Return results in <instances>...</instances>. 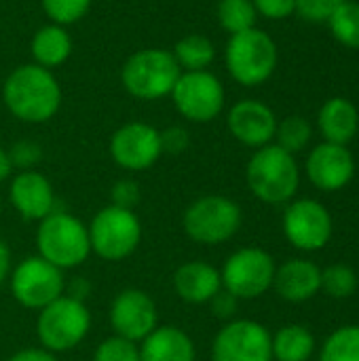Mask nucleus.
Wrapping results in <instances>:
<instances>
[{
    "label": "nucleus",
    "mask_w": 359,
    "mask_h": 361,
    "mask_svg": "<svg viewBox=\"0 0 359 361\" xmlns=\"http://www.w3.org/2000/svg\"><path fill=\"white\" fill-rule=\"evenodd\" d=\"M40 146L30 142V140H23V142H17L11 150H8V159H11V165L13 167H19L23 171H28L30 167H34L38 161H40Z\"/></svg>",
    "instance_id": "obj_34"
},
{
    "label": "nucleus",
    "mask_w": 359,
    "mask_h": 361,
    "mask_svg": "<svg viewBox=\"0 0 359 361\" xmlns=\"http://www.w3.org/2000/svg\"><path fill=\"white\" fill-rule=\"evenodd\" d=\"M8 195L13 207L25 220H42L53 212L55 205L51 182L34 169L17 173L11 182Z\"/></svg>",
    "instance_id": "obj_18"
},
{
    "label": "nucleus",
    "mask_w": 359,
    "mask_h": 361,
    "mask_svg": "<svg viewBox=\"0 0 359 361\" xmlns=\"http://www.w3.org/2000/svg\"><path fill=\"white\" fill-rule=\"evenodd\" d=\"M93 361H140V349L135 343L121 338V336H112L106 338L104 343H99V347L95 349Z\"/></svg>",
    "instance_id": "obj_32"
},
{
    "label": "nucleus",
    "mask_w": 359,
    "mask_h": 361,
    "mask_svg": "<svg viewBox=\"0 0 359 361\" xmlns=\"http://www.w3.org/2000/svg\"><path fill=\"white\" fill-rule=\"evenodd\" d=\"M169 95L178 112L190 123H209L224 108V87L209 70L180 74Z\"/></svg>",
    "instance_id": "obj_10"
},
{
    "label": "nucleus",
    "mask_w": 359,
    "mask_h": 361,
    "mask_svg": "<svg viewBox=\"0 0 359 361\" xmlns=\"http://www.w3.org/2000/svg\"><path fill=\"white\" fill-rule=\"evenodd\" d=\"M229 131L237 142L250 148H262L271 144L277 131V118L275 112L258 102V99H241L237 102L226 116Z\"/></svg>",
    "instance_id": "obj_17"
},
{
    "label": "nucleus",
    "mask_w": 359,
    "mask_h": 361,
    "mask_svg": "<svg viewBox=\"0 0 359 361\" xmlns=\"http://www.w3.org/2000/svg\"><path fill=\"white\" fill-rule=\"evenodd\" d=\"M275 260L260 247H243L229 256L220 273L222 288L239 300H252L273 288Z\"/></svg>",
    "instance_id": "obj_9"
},
{
    "label": "nucleus",
    "mask_w": 359,
    "mask_h": 361,
    "mask_svg": "<svg viewBox=\"0 0 359 361\" xmlns=\"http://www.w3.org/2000/svg\"><path fill=\"white\" fill-rule=\"evenodd\" d=\"M258 15L279 21L296 13V0H252Z\"/></svg>",
    "instance_id": "obj_35"
},
{
    "label": "nucleus",
    "mask_w": 359,
    "mask_h": 361,
    "mask_svg": "<svg viewBox=\"0 0 359 361\" xmlns=\"http://www.w3.org/2000/svg\"><path fill=\"white\" fill-rule=\"evenodd\" d=\"M332 216L315 199H298L284 212V235L300 252L324 250L332 239Z\"/></svg>",
    "instance_id": "obj_13"
},
{
    "label": "nucleus",
    "mask_w": 359,
    "mask_h": 361,
    "mask_svg": "<svg viewBox=\"0 0 359 361\" xmlns=\"http://www.w3.org/2000/svg\"><path fill=\"white\" fill-rule=\"evenodd\" d=\"M311 135H313L311 123L305 116H298V114H292V116L284 118L281 123H277V131H275L277 146L284 148L290 154H296V152L305 150L309 146V142H311Z\"/></svg>",
    "instance_id": "obj_29"
},
{
    "label": "nucleus",
    "mask_w": 359,
    "mask_h": 361,
    "mask_svg": "<svg viewBox=\"0 0 359 361\" xmlns=\"http://www.w3.org/2000/svg\"><path fill=\"white\" fill-rule=\"evenodd\" d=\"M184 233L201 245H218L235 237L241 226V207L222 195H207L184 212Z\"/></svg>",
    "instance_id": "obj_6"
},
{
    "label": "nucleus",
    "mask_w": 359,
    "mask_h": 361,
    "mask_svg": "<svg viewBox=\"0 0 359 361\" xmlns=\"http://www.w3.org/2000/svg\"><path fill=\"white\" fill-rule=\"evenodd\" d=\"M330 298L343 300L355 294L358 290V273L347 264H332L322 271V288Z\"/></svg>",
    "instance_id": "obj_30"
},
{
    "label": "nucleus",
    "mask_w": 359,
    "mask_h": 361,
    "mask_svg": "<svg viewBox=\"0 0 359 361\" xmlns=\"http://www.w3.org/2000/svg\"><path fill=\"white\" fill-rule=\"evenodd\" d=\"M248 186L256 199L279 205L290 201L300 184V171L294 154L277 144H267L254 152L245 169Z\"/></svg>",
    "instance_id": "obj_2"
},
{
    "label": "nucleus",
    "mask_w": 359,
    "mask_h": 361,
    "mask_svg": "<svg viewBox=\"0 0 359 361\" xmlns=\"http://www.w3.org/2000/svg\"><path fill=\"white\" fill-rule=\"evenodd\" d=\"M315 353V336L309 328L290 324L273 336V357L277 361H309Z\"/></svg>",
    "instance_id": "obj_24"
},
{
    "label": "nucleus",
    "mask_w": 359,
    "mask_h": 361,
    "mask_svg": "<svg viewBox=\"0 0 359 361\" xmlns=\"http://www.w3.org/2000/svg\"><path fill=\"white\" fill-rule=\"evenodd\" d=\"M273 336L252 319L226 324L212 343V361H271Z\"/></svg>",
    "instance_id": "obj_12"
},
{
    "label": "nucleus",
    "mask_w": 359,
    "mask_h": 361,
    "mask_svg": "<svg viewBox=\"0 0 359 361\" xmlns=\"http://www.w3.org/2000/svg\"><path fill=\"white\" fill-rule=\"evenodd\" d=\"M91 250L104 260H123L131 256L142 239V224L133 209L108 205L95 214L89 224Z\"/></svg>",
    "instance_id": "obj_7"
},
{
    "label": "nucleus",
    "mask_w": 359,
    "mask_h": 361,
    "mask_svg": "<svg viewBox=\"0 0 359 361\" xmlns=\"http://www.w3.org/2000/svg\"><path fill=\"white\" fill-rule=\"evenodd\" d=\"M8 361H57L53 357L51 351L47 349H23L19 353H15Z\"/></svg>",
    "instance_id": "obj_39"
},
{
    "label": "nucleus",
    "mask_w": 359,
    "mask_h": 361,
    "mask_svg": "<svg viewBox=\"0 0 359 361\" xmlns=\"http://www.w3.org/2000/svg\"><path fill=\"white\" fill-rule=\"evenodd\" d=\"M89 326L91 315L83 300H76L72 296H59L44 309H40L36 332L47 351L59 353L74 349L87 336Z\"/></svg>",
    "instance_id": "obj_8"
},
{
    "label": "nucleus",
    "mask_w": 359,
    "mask_h": 361,
    "mask_svg": "<svg viewBox=\"0 0 359 361\" xmlns=\"http://www.w3.org/2000/svg\"><path fill=\"white\" fill-rule=\"evenodd\" d=\"M174 57L186 72H197V70H207V66L216 57V47L209 38L201 34H188L184 36L176 47H174Z\"/></svg>",
    "instance_id": "obj_25"
},
{
    "label": "nucleus",
    "mask_w": 359,
    "mask_h": 361,
    "mask_svg": "<svg viewBox=\"0 0 359 361\" xmlns=\"http://www.w3.org/2000/svg\"><path fill=\"white\" fill-rule=\"evenodd\" d=\"M275 292L288 302L311 300L322 288V269L305 258H292L275 269Z\"/></svg>",
    "instance_id": "obj_19"
},
{
    "label": "nucleus",
    "mask_w": 359,
    "mask_h": 361,
    "mask_svg": "<svg viewBox=\"0 0 359 361\" xmlns=\"http://www.w3.org/2000/svg\"><path fill=\"white\" fill-rule=\"evenodd\" d=\"M256 8L252 0H220L218 2V21L229 34H239L250 27H256Z\"/></svg>",
    "instance_id": "obj_28"
},
{
    "label": "nucleus",
    "mask_w": 359,
    "mask_h": 361,
    "mask_svg": "<svg viewBox=\"0 0 359 361\" xmlns=\"http://www.w3.org/2000/svg\"><path fill=\"white\" fill-rule=\"evenodd\" d=\"M13 171V165H11V159H8V152L4 148H0V182H4Z\"/></svg>",
    "instance_id": "obj_41"
},
{
    "label": "nucleus",
    "mask_w": 359,
    "mask_h": 361,
    "mask_svg": "<svg viewBox=\"0 0 359 361\" xmlns=\"http://www.w3.org/2000/svg\"><path fill=\"white\" fill-rule=\"evenodd\" d=\"M345 0H296V13L311 23H326Z\"/></svg>",
    "instance_id": "obj_33"
},
{
    "label": "nucleus",
    "mask_w": 359,
    "mask_h": 361,
    "mask_svg": "<svg viewBox=\"0 0 359 361\" xmlns=\"http://www.w3.org/2000/svg\"><path fill=\"white\" fill-rule=\"evenodd\" d=\"M180 74L182 70L171 51L142 49L121 68V82L129 95L152 102L169 95Z\"/></svg>",
    "instance_id": "obj_5"
},
{
    "label": "nucleus",
    "mask_w": 359,
    "mask_h": 361,
    "mask_svg": "<svg viewBox=\"0 0 359 361\" xmlns=\"http://www.w3.org/2000/svg\"><path fill=\"white\" fill-rule=\"evenodd\" d=\"M212 313L218 317V319H231L235 313H237V302L239 298H235L231 292L226 290H220L212 300Z\"/></svg>",
    "instance_id": "obj_38"
},
{
    "label": "nucleus",
    "mask_w": 359,
    "mask_h": 361,
    "mask_svg": "<svg viewBox=\"0 0 359 361\" xmlns=\"http://www.w3.org/2000/svg\"><path fill=\"white\" fill-rule=\"evenodd\" d=\"M2 99L15 118L23 123H47L61 106V89L51 70L25 63L6 76Z\"/></svg>",
    "instance_id": "obj_1"
},
{
    "label": "nucleus",
    "mask_w": 359,
    "mask_h": 361,
    "mask_svg": "<svg viewBox=\"0 0 359 361\" xmlns=\"http://www.w3.org/2000/svg\"><path fill=\"white\" fill-rule=\"evenodd\" d=\"M159 133H161V148H163V152L180 154L190 144V135H188V131L184 127H167L165 131H159Z\"/></svg>",
    "instance_id": "obj_36"
},
{
    "label": "nucleus",
    "mask_w": 359,
    "mask_h": 361,
    "mask_svg": "<svg viewBox=\"0 0 359 361\" xmlns=\"http://www.w3.org/2000/svg\"><path fill=\"white\" fill-rule=\"evenodd\" d=\"M36 245L40 258L61 271L80 267L91 254L87 226L66 212H51L40 220Z\"/></svg>",
    "instance_id": "obj_4"
},
{
    "label": "nucleus",
    "mask_w": 359,
    "mask_h": 361,
    "mask_svg": "<svg viewBox=\"0 0 359 361\" xmlns=\"http://www.w3.org/2000/svg\"><path fill=\"white\" fill-rule=\"evenodd\" d=\"M140 201V188L133 180H121L112 188V205L133 209V205Z\"/></svg>",
    "instance_id": "obj_37"
},
{
    "label": "nucleus",
    "mask_w": 359,
    "mask_h": 361,
    "mask_svg": "<svg viewBox=\"0 0 359 361\" xmlns=\"http://www.w3.org/2000/svg\"><path fill=\"white\" fill-rule=\"evenodd\" d=\"M8 269H11V252H8L6 243L0 239V286L8 275Z\"/></svg>",
    "instance_id": "obj_40"
},
{
    "label": "nucleus",
    "mask_w": 359,
    "mask_h": 361,
    "mask_svg": "<svg viewBox=\"0 0 359 361\" xmlns=\"http://www.w3.org/2000/svg\"><path fill=\"white\" fill-rule=\"evenodd\" d=\"M174 288H176V294L184 302H190V305L209 302L222 290L220 271L203 260L186 262L176 271Z\"/></svg>",
    "instance_id": "obj_20"
},
{
    "label": "nucleus",
    "mask_w": 359,
    "mask_h": 361,
    "mask_svg": "<svg viewBox=\"0 0 359 361\" xmlns=\"http://www.w3.org/2000/svg\"><path fill=\"white\" fill-rule=\"evenodd\" d=\"M30 49H32V57H34L36 66L53 70V68L61 66L70 57L72 38H70V34L66 32L63 25L49 23V25L40 27L34 34Z\"/></svg>",
    "instance_id": "obj_23"
},
{
    "label": "nucleus",
    "mask_w": 359,
    "mask_h": 361,
    "mask_svg": "<svg viewBox=\"0 0 359 361\" xmlns=\"http://www.w3.org/2000/svg\"><path fill=\"white\" fill-rule=\"evenodd\" d=\"M320 361H359V326H341L322 345Z\"/></svg>",
    "instance_id": "obj_26"
},
{
    "label": "nucleus",
    "mask_w": 359,
    "mask_h": 361,
    "mask_svg": "<svg viewBox=\"0 0 359 361\" xmlns=\"http://www.w3.org/2000/svg\"><path fill=\"white\" fill-rule=\"evenodd\" d=\"M91 6V0H42V11L57 25L80 21Z\"/></svg>",
    "instance_id": "obj_31"
},
{
    "label": "nucleus",
    "mask_w": 359,
    "mask_h": 361,
    "mask_svg": "<svg viewBox=\"0 0 359 361\" xmlns=\"http://www.w3.org/2000/svg\"><path fill=\"white\" fill-rule=\"evenodd\" d=\"M277 59L279 53L275 40L258 27L231 34L224 51L229 74L243 87H258L267 82L277 68Z\"/></svg>",
    "instance_id": "obj_3"
},
{
    "label": "nucleus",
    "mask_w": 359,
    "mask_h": 361,
    "mask_svg": "<svg viewBox=\"0 0 359 361\" xmlns=\"http://www.w3.org/2000/svg\"><path fill=\"white\" fill-rule=\"evenodd\" d=\"M307 178L309 182L326 192L345 188L355 173V159L347 146L322 142L307 157Z\"/></svg>",
    "instance_id": "obj_16"
},
{
    "label": "nucleus",
    "mask_w": 359,
    "mask_h": 361,
    "mask_svg": "<svg viewBox=\"0 0 359 361\" xmlns=\"http://www.w3.org/2000/svg\"><path fill=\"white\" fill-rule=\"evenodd\" d=\"M157 305L142 290H123L110 307V324L116 336L131 343L144 341L157 328Z\"/></svg>",
    "instance_id": "obj_15"
},
{
    "label": "nucleus",
    "mask_w": 359,
    "mask_h": 361,
    "mask_svg": "<svg viewBox=\"0 0 359 361\" xmlns=\"http://www.w3.org/2000/svg\"><path fill=\"white\" fill-rule=\"evenodd\" d=\"M317 127L324 135V142L347 146L358 135L359 129V112L355 104L347 97L328 99L317 114Z\"/></svg>",
    "instance_id": "obj_22"
},
{
    "label": "nucleus",
    "mask_w": 359,
    "mask_h": 361,
    "mask_svg": "<svg viewBox=\"0 0 359 361\" xmlns=\"http://www.w3.org/2000/svg\"><path fill=\"white\" fill-rule=\"evenodd\" d=\"M66 281L61 269L40 256L25 258L11 275L13 298L25 309H44L63 294Z\"/></svg>",
    "instance_id": "obj_11"
},
{
    "label": "nucleus",
    "mask_w": 359,
    "mask_h": 361,
    "mask_svg": "<svg viewBox=\"0 0 359 361\" xmlns=\"http://www.w3.org/2000/svg\"><path fill=\"white\" fill-rule=\"evenodd\" d=\"M110 154L118 167L127 171H144L163 154L161 133L148 123H127L114 131Z\"/></svg>",
    "instance_id": "obj_14"
},
{
    "label": "nucleus",
    "mask_w": 359,
    "mask_h": 361,
    "mask_svg": "<svg viewBox=\"0 0 359 361\" xmlns=\"http://www.w3.org/2000/svg\"><path fill=\"white\" fill-rule=\"evenodd\" d=\"M195 357L193 338L176 326L154 328L140 347V361H195Z\"/></svg>",
    "instance_id": "obj_21"
},
{
    "label": "nucleus",
    "mask_w": 359,
    "mask_h": 361,
    "mask_svg": "<svg viewBox=\"0 0 359 361\" xmlns=\"http://www.w3.org/2000/svg\"><path fill=\"white\" fill-rule=\"evenodd\" d=\"M326 23L336 42L347 49H359V2L345 0Z\"/></svg>",
    "instance_id": "obj_27"
}]
</instances>
